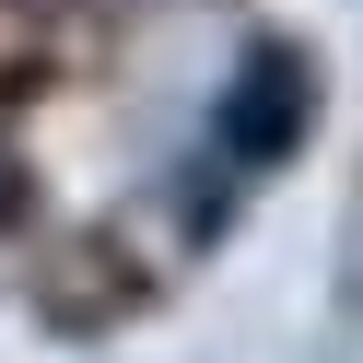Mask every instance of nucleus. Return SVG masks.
<instances>
[{
  "mask_svg": "<svg viewBox=\"0 0 363 363\" xmlns=\"http://www.w3.org/2000/svg\"><path fill=\"white\" fill-rule=\"evenodd\" d=\"M24 211V164H12V129H0V223Z\"/></svg>",
  "mask_w": 363,
  "mask_h": 363,
  "instance_id": "nucleus-2",
  "label": "nucleus"
},
{
  "mask_svg": "<svg viewBox=\"0 0 363 363\" xmlns=\"http://www.w3.org/2000/svg\"><path fill=\"white\" fill-rule=\"evenodd\" d=\"M305 118H316L305 48H246V71L223 82V106H211V152H223L235 176H269L293 141H305Z\"/></svg>",
  "mask_w": 363,
  "mask_h": 363,
  "instance_id": "nucleus-1",
  "label": "nucleus"
}]
</instances>
